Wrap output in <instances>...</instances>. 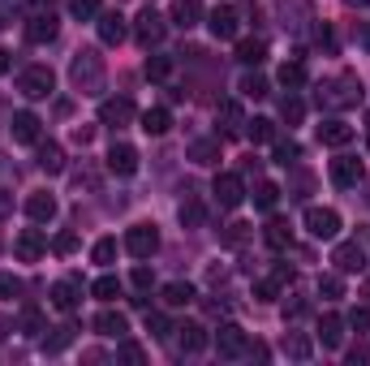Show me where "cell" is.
Returning a JSON list of instances; mask_svg holds the SVG:
<instances>
[{
    "label": "cell",
    "instance_id": "6da1fadb",
    "mask_svg": "<svg viewBox=\"0 0 370 366\" xmlns=\"http://www.w3.org/2000/svg\"><path fill=\"white\" fill-rule=\"evenodd\" d=\"M69 74H74V86H78V91H86V95H95V91L103 86V61L95 57V52H78Z\"/></svg>",
    "mask_w": 370,
    "mask_h": 366
},
{
    "label": "cell",
    "instance_id": "7a4b0ae2",
    "mask_svg": "<svg viewBox=\"0 0 370 366\" xmlns=\"http://www.w3.org/2000/svg\"><path fill=\"white\" fill-rule=\"evenodd\" d=\"M357 99H362V82L353 74H340L332 86L319 91V103H328V108H349V103H357Z\"/></svg>",
    "mask_w": 370,
    "mask_h": 366
},
{
    "label": "cell",
    "instance_id": "3957f363",
    "mask_svg": "<svg viewBox=\"0 0 370 366\" xmlns=\"http://www.w3.org/2000/svg\"><path fill=\"white\" fill-rule=\"evenodd\" d=\"M52 86H57V74H52L47 65H30V69H22V78H18V91H22L26 99H47Z\"/></svg>",
    "mask_w": 370,
    "mask_h": 366
},
{
    "label": "cell",
    "instance_id": "277c9868",
    "mask_svg": "<svg viewBox=\"0 0 370 366\" xmlns=\"http://www.w3.org/2000/svg\"><path fill=\"white\" fill-rule=\"evenodd\" d=\"M306 233L314 241H332L340 233V216L332 212V207H310V212H306Z\"/></svg>",
    "mask_w": 370,
    "mask_h": 366
},
{
    "label": "cell",
    "instance_id": "5b68a950",
    "mask_svg": "<svg viewBox=\"0 0 370 366\" xmlns=\"http://www.w3.org/2000/svg\"><path fill=\"white\" fill-rule=\"evenodd\" d=\"M125 250H129L134 258H151L155 250H160V233H155V224H134V229L125 233Z\"/></svg>",
    "mask_w": 370,
    "mask_h": 366
},
{
    "label": "cell",
    "instance_id": "8992f818",
    "mask_svg": "<svg viewBox=\"0 0 370 366\" xmlns=\"http://www.w3.org/2000/svg\"><path fill=\"white\" fill-rule=\"evenodd\" d=\"M108 173H117V177H134L138 173V151L129 142H112L108 147Z\"/></svg>",
    "mask_w": 370,
    "mask_h": 366
},
{
    "label": "cell",
    "instance_id": "52a82bcc",
    "mask_svg": "<svg viewBox=\"0 0 370 366\" xmlns=\"http://www.w3.org/2000/svg\"><path fill=\"white\" fill-rule=\"evenodd\" d=\"M216 349H220V358H241V353L250 349V341H245V332H241L237 324H220V332H216Z\"/></svg>",
    "mask_w": 370,
    "mask_h": 366
},
{
    "label": "cell",
    "instance_id": "ba28073f",
    "mask_svg": "<svg viewBox=\"0 0 370 366\" xmlns=\"http://www.w3.org/2000/svg\"><path fill=\"white\" fill-rule=\"evenodd\" d=\"M211 194H216V202H220V207H241L245 185H241V177H237V173H220V177H216V190H211Z\"/></svg>",
    "mask_w": 370,
    "mask_h": 366
},
{
    "label": "cell",
    "instance_id": "9c48e42d",
    "mask_svg": "<svg viewBox=\"0 0 370 366\" xmlns=\"http://www.w3.org/2000/svg\"><path fill=\"white\" fill-rule=\"evenodd\" d=\"M13 250H18L22 263H39L43 250H47V241H43V233H39V229H22V237L13 241Z\"/></svg>",
    "mask_w": 370,
    "mask_h": 366
},
{
    "label": "cell",
    "instance_id": "30bf717a",
    "mask_svg": "<svg viewBox=\"0 0 370 366\" xmlns=\"http://www.w3.org/2000/svg\"><path fill=\"white\" fill-rule=\"evenodd\" d=\"M362 177H366V168H362V160H353V155H340V160H332V181H336L340 190L357 185Z\"/></svg>",
    "mask_w": 370,
    "mask_h": 366
},
{
    "label": "cell",
    "instance_id": "8fae6325",
    "mask_svg": "<svg viewBox=\"0 0 370 366\" xmlns=\"http://www.w3.org/2000/svg\"><path fill=\"white\" fill-rule=\"evenodd\" d=\"M332 263H336L340 272H362V268H366V250H362L357 241H340V246L332 250Z\"/></svg>",
    "mask_w": 370,
    "mask_h": 366
},
{
    "label": "cell",
    "instance_id": "7c38bea8",
    "mask_svg": "<svg viewBox=\"0 0 370 366\" xmlns=\"http://www.w3.org/2000/svg\"><path fill=\"white\" fill-rule=\"evenodd\" d=\"M160 39H164V18L155 13V9H142L138 13V43L142 47H155Z\"/></svg>",
    "mask_w": 370,
    "mask_h": 366
},
{
    "label": "cell",
    "instance_id": "4fadbf2b",
    "mask_svg": "<svg viewBox=\"0 0 370 366\" xmlns=\"http://www.w3.org/2000/svg\"><path fill=\"white\" fill-rule=\"evenodd\" d=\"M39 125H43V121H39L35 113H13L9 134H13V142H26V147H30V142H39Z\"/></svg>",
    "mask_w": 370,
    "mask_h": 366
},
{
    "label": "cell",
    "instance_id": "5bb4252c",
    "mask_svg": "<svg viewBox=\"0 0 370 366\" xmlns=\"http://www.w3.org/2000/svg\"><path fill=\"white\" fill-rule=\"evenodd\" d=\"M57 30H61V22L52 18V13H35L26 22V39L30 43H52V39H57Z\"/></svg>",
    "mask_w": 370,
    "mask_h": 366
},
{
    "label": "cell",
    "instance_id": "9a60e30c",
    "mask_svg": "<svg viewBox=\"0 0 370 366\" xmlns=\"http://www.w3.org/2000/svg\"><path fill=\"white\" fill-rule=\"evenodd\" d=\"M207 22H211V35H216V39H237V30H241L237 9H229V5H224V9H216Z\"/></svg>",
    "mask_w": 370,
    "mask_h": 366
},
{
    "label": "cell",
    "instance_id": "2e32d148",
    "mask_svg": "<svg viewBox=\"0 0 370 366\" xmlns=\"http://www.w3.org/2000/svg\"><path fill=\"white\" fill-rule=\"evenodd\" d=\"M99 121H103V125H125V121H134V103H129V99L99 103Z\"/></svg>",
    "mask_w": 370,
    "mask_h": 366
},
{
    "label": "cell",
    "instance_id": "e0dca14e",
    "mask_svg": "<svg viewBox=\"0 0 370 366\" xmlns=\"http://www.w3.org/2000/svg\"><path fill=\"white\" fill-rule=\"evenodd\" d=\"M95 332L99 336H125L129 332V324H125V315H121V310H99V315H95Z\"/></svg>",
    "mask_w": 370,
    "mask_h": 366
},
{
    "label": "cell",
    "instance_id": "ac0fdd59",
    "mask_svg": "<svg viewBox=\"0 0 370 366\" xmlns=\"http://www.w3.org/2000/svg\"><path fill=\"white\" fill-rule=\"evenodd\" d=\"M99 39L108 43V47L125 43V18L121 13H99Z\"/></svg>",
    "mask_w": 370,
    "mask_h": 366
},
{
    "label": "cell",
    "instance_id": "d6986e66",
    "mask_svg": "<svg viewBox=\"0 0 370 366\" xmlns=\"http://www.w3.org/2000/svg\"><path fill=\"white\" fill-rule=\"evenodd\" d=\"M319 142H323V147H349V142H353V125H345V121H323V125H319Z\"/></svg>",
    "mask_w": 370,
    "mask_h": 366
},
{
    "label": "cell",
    "instance_id": "ffe728a7",
    "mask_svg": "<svg viewBox=\"0 0 370 366\" xmlns=\"http://www.w3.org/2000/svg\"><path fill=\"white\" fill-rule=\"evenodd\" d=\"M26 216H30L35 224H47L52 216H57V198H52V194H30V198H26Z\"/></svg>",
    "mask_w": 370,
    "mask_h": 366
},
{
    "label": "cell",
    "instance_id": "44dd1931",
    "mask_svg": "<svg viewBox=\"0 0 370 366\" xmlns=\"http://www.w3.org/2000/svg\"><path fill=\"white\" fill-rule=\"evenodd\" d=\"M216 121H220V134H224V138L241 134V125H245V113H241V103H224V108L216 113Z\"/></svg>",
    "mask_w": 370,
    "mask_h": 366
},
{
    "label": "cell",
    "instance_id": "7402d4cb",
    "mask_svg": "<svg viewBox=\"0 0 370 366\" xmlns=\"http://www.w3.org/2000/svg\"><path fill=\"white\" fill-rule=\"evenodd\" d=\"M39 168H43L47 177H57V173L65 168V155H61L57 142H39Z\"/></svg>",
    "mask_w": 370,
    "mask_h": 366
},
{
    "label": "cell",
    "instance_id": "603a6c76",
    "mask_svg": "<svg viewBox=\"0 0 370 366\" xmlns=\"http://www.w3.org/2000/svg\"><path fill=\"white\" fill-rule=\"evenodd\" d=\"M142 130H146L151 138L168 134V130H173V117H168V108H146V113H142Z\"/></svg>",
    "mask_w": 370,
    "mask_h": 366
},
{
    "label": "cell",
    "instance_id": "cb8c5ba5",
    "mask_svg": "<svg viewBox=\"0 0 370 366\" xmlns=\"http://www.w3.org/2000/svg\"><path fill=\"white\" fill-rule=\"evenodd\" d=\"M52 306L69 315V310L78 306V285H74V280H57V285H52Z\"/></svg>",
    "mask_w": 370,
    "mask_h": 366
},
{
    "label": "cell",
    "instance_id": "d4e9b609",
    "mask_svg": "<svg viewBox=\"0 0 370 366\" xmlns=\"http://www.w3.org/2000/svg\"><path fill=\"white\" fill-rule=\"evenodd\" d=\"M319 341H323L328 349H340V345H345V324H340L336 315H323V319H319Z\"/></svg>",
    "mask_w": 370,
    "mask_h": 366
},
{
    "label": "cell",
    "instance_id": "484cf974",
    "mask_svg": "<svg viewBox=\"0 0 370 366\" xmlns=\"http://www.w3.org/2000/svg\"><path fill=\"white\" fill-rule=\"evenodd\" d=\"M177 332H181V336H177V345H181L185 353H202V349H207V332H202L198 324H181Z\"/></svg>",
    "mask_w": 370,
    "mask_h": 366
},
{
    "label": "cell",
    "instance_id": "4316f807",
    "mask_svg": "<svg viewBox=\"0 0 370 366\" xmlns=\"http://www.w3.org/2000/svg\"><path fill=\"white\" fill-rule=\"evenodd\" d=\"M262 57H267V43L262 39H241L237 43V61L241 65H262Z\"/></svg>",
    "mask_w": 370,
    "mask_h": 366
},
{
    "label": "cell",
    "instance_id": "83f0119b",
    "mask_svg": "<svg viewBox=\"0 0 370 366\" xmlns=\"http://www.w3.org/2000/svg\"><path fill=\"white\" fill-rule=\"evenodd\" d=\"M262 241H267V246H272V250H284V246H289V241H293V229H289V224H284V220H272V224H267V229H262Z\"/></svg>",
    "mask_w": 370,
    "mask_h": 366
},
{
    "label": "cell",
    "instance_id": "f1b7e54d",
    "mask_svg": "<svg viewBox=\"0 0 370 366\" xmlns=\"http://www.w3.org/2000/svg\"><path fill=\"white\" fill-rule=\"evenodd\" d=\"M276 202H280V185H276V181H258V190H254V207H258V212H272Z\"/></svg>",
    "mask_w": 370,
    "mask_h": 366
},
{
    "label": "cell",
    "instance_id": "f546056e",
    "mask_svg": "<svg viewBox=\"0 0 370 366\" xmlns=\"http://www.w3.org/2000/svg\"><path fill=\"white\" fill-rule=\"evenodd\" d=\"M164 302H168V306H190V302H194V285H185V280L164 285Z\"/></svg>",
    "mask_w": 370,
    "mask_h": 366
},
{
    "label": "cell",
    "instance_id": "4dcf8cb0",
    "mask_svg": "<svg viewBox=\"0 0 370 366\" xmlns=\"http://www.w3.org/2000/svg\"><path fill=\"white\" fill-rule=\"evenodd\" d=\"M198 13H202L198 0H177V5H173V18H177V26H185V30L198 22Z\"/></svg>",
    "mask_w": 370,
    "mask_h": 366
},
{
    "label": "cell",
    "instance_id": "1f68e13d",
    "mask_svg": "<svg viewBox=\"0 0 370 366\" xmlns=\"http://www.w3.org/2000/svg\"><path fill=\"white\" fill-rule=\"evenodd\" d=\"M237 91H241L245 99H262V95H267V78H258V74H245V78L237 82Z\"/></svg>",
    "mask_w": 370,
    "mask_h": 366
},
{
    "label": "cell",
    "instance_id": "d6a6232c",
    "mask_svg": "<svg viewBox=\"0 0 370 366\" xmlns=\"http://www.w3.org/2000/svg\"><path fill=\"white\" fill-rule=\"evenodd\" d=\"M250 125V138L254 142H276V125L267 121V117H254V121H245Z\"/></svg>",
    "mask_w": 370,
    "mask_h": 366
},
{
    "label": "cell",
    "instance_id": "836d02e7",
    "mask_svg": "<svg viewBox=\"0 0 370 366\" xmlns=\"http://www.w3.org/2000/svg\"><path fill=\"white\" fill-rule=\"evenodd\" d=\"M91 293H95L99 302H112V297H121V280H117V276H99Z\"/></svg>",
    "mask_w": 370,
    "mask_h": 366
},
{
    "label": "cell",
    "instance_id": "e575fe53",
    "mask_svg": "<svg viewBox=\"0 0 370 366\" xmlns=\"http://www.w3.org/2000/svg\"><path fill=\"white\" fill-rule=\"evenodd\" d=\"M91 258H95L99 268H108L112 258H117V241H112V237H99V241H95V250H91Z\"/></svg>",
    "mask_w": 370,
    "mask_h": 366
},
{
    "label": "cell",
    "instance_id": "d590c367",
    "mask_svg": "<svg viewBox=\"0 0 370 366\" xmlns=\"http://www.w3.org/2000/svg\"><path fill=\"white\" fill-rule=\"evenodd\" d=\"M272 155H276V164H284V168H289V164L297 160V155H301V147H297L293 138H276V151H272Z\"/></svg>",
    "mask_w": 370,
    "mask_h": 366
},
{
    "label": "cell",
    "instance_id": "8d00e7d4",
    "mask_svg": "<svg viewBox=\"0 0 370 366\" xmlns=\"http://www.w3.org/2000/svg\"><path fill=\"white\" fill-rule=\"evenodd\" d=\"M168 74H173V61L168 57H146V78L151 82H164Z\"/></svg>",
    "mask_w": 370,
    "mask_h": 366
},
{
    "label": "cell",
    "instance_id": "74e56055",
    "mask_svg": "<svg viewBox=\"0 0 370 366\" xmlns=\"http://www.w3.org/2000/svg\"><path fill=\"white\" fill-rule=\"evenodd\" d=\"M280 82H284V86H306V65H301V61L280 65Z\"/></svg>",
    "mask_w": 370,
    "mask_h": 366
},
{
    "label": "cell",
    "instance_id": "f35d334b",
    "mask_svg": "<svg viewBox=\"0 0 370 366\" xmlns=\"http://www.w3.org/2000/svg\"><path fill=\"white\" fill-rule=\"evenodd\" d=\"M69 13L78 22H91V18H99V0H69Z\"/></svg>",
    "mask_w": 370,
    "mask_h": 366
},
{
    "label": "cell",
    "instance_id": "ab89813d",
    "mask_svg": "<svg viewBox=\"0 0 370 366\" xmlns=\"http://www.w3.org/2000/svg\"><path fill=\"white\" fill-rule=\"evenodd\" d=\"M280 113H284V121H289V125H297V121L306 117V103H301L297 95H289V99L280 103Z\"/></svg>",
    "mask_w": 370,
    "mask_h": 366
},
{
    "label": "cell",
    "instance_id": "60d3db41",
    "mask_svg": "<svg viewBox=\"0 0 370 366\" xmlns=\"http://www.w3.org/2000/svg\"><path fill=\"white\" fill-rule=\"evenodd\" d=\"M146 332H151L155 341H164V336H168V332H177V328H173L164 315H146Z\"/></svg>",
    "mask_w": 370,
    "mask_h": 366
},
{
    "label": "cell",
    "instance_id": "b9f144b4",
    "mask_svg": "<svg viewBox=\"0 0 370 366\" xmlns=\"http://www.w3.org/2000/svg\"><path fill=\"white\" fill-rule=\"evenodd\" d=\"M319 293H323L328 302H336V297H345V280H340V276H323V280H319Z\"/></svg>",
    "mask_w": 370,
    "mask_h": 366
},
{
    "label": "cell",
    "instance_id": "7bdbcfd3",
    "mask_svg": "<svg viewBox=\"0 0 370 366\" xmlns=\"http://www.w3.org/2000/svg\"><path fill=\"white\" fill-rule=\"evenodd\" d=\"M190 155H194L198 164H216V160H220V151H216V142H194V151H190Z\"/></svg>",
    "mask_w": 370,
    "mask_h": 366
},
{
    "label": "cell",
    "instance_id": "ee69618b",
    "mask_svg": "<svg viewBox=\"0 0 370 366\" xmlns=\"http://www.w3.org/2000/svg\"><path fill=\"white\" fill-rule=\"evenodd\" d=\"M181 224H185V229H198V224H202V207H198L194 198L181 202Z\"/></svg>",
    "mask_w": 370,
    "mask_h": 366
},
{
    "label": "cell",
    "instance_id": "f6af8a7d",
    "mask_svg": "<svg viewBox=\"0 0 370 366\" xmlns=\"http://www.w3.org/2000/svg\"><path fill=\"white\" fill-rule=\"evenodd\" d=\"M69 341H74V328H57V336H52V341H47L43 349H47V353H61V349H65Z\"/></svg>",
    "mask_w": 370,
    "mask_h": 366
},
{
    "label": "cell",
    "instance_id": "bcb514c9",
    "mask_svg": "<svg viewBox=\"0 0 370 366\" xmlns=\"http://www.w3.org/2000/svg\"><path fill=\"white\" fill-rule=\"evenodd\" d=\"M22 328H26V336H39V332H43V315H39V310H26Z\"/></svg>",
    "mask_w": 370,
    "mask_h": 366
},
{
    "label": "cell",
    "instance_id": "7dc6e473",
    "mask_svg": "<svg viewBox=\"0 0 370 366\" xmlns=\"http://www.w3.org/2000/svg\"><path fill=\"white\" fill-rule=\"evenodd\" d=\"M284 345H289V353H293V358H310V341H306V336H289Z\"/></svg>",
    "mask_w": 370,
    "mask_h": 366
},
{
    "label": "cell",
    "instance_id": "c3c4849f",
    "mask_svg": "<svg viewBox=\"0 0 370 366\" xmlns=\"http://www.w3.org/2000/svg\"><path fill=\"white\" fill-rule=\"evenodd\" d=\"M349 324H353V332H370V310H366V306H362V310H353Z\"/></svg>",
    "mask_w": 370,
    "mask_h": 366
},
{
    "label": "cell",
    "instance_id": "681fc988",
    "mask_svg": "<svg viewBox=\"0 0 370 366\" xmlns=\"http://www.w3.org/2000/svg\"><path fill=\"white\" fill-rule=\"evenodd\" d=\"M52 246H57V254H74V250H78V237H74V233H61Z\"/></svg>",
    "mask_w": 370,
    "mask_h": 366
},
{
    "label": "cell",
    "instance_id": "f907efd6",
    "mask_svg": "<svg viewBox=\"0 0 370 366\" xmlns=\"http://www.w3.org/2000/svg\"><path fill=\"white\" fill-rule=\"evenodd\" d=\"M18 293V280L9 276V272H0V302H5V297H13Z\"/></svg>",
    "mask_w": 370,
    "mask_h": 366
},
{
    "label": "cell",
    "instance_id": "816d5d0a",
    "mask_svg": "<svg viewBox=\"0 0 370 366\" xmlns=\"http://www.w3.org/2000/svg\"><path fill=\"white\" fill-rule=\"evenodd\" d=\"M121 358H125V362H142V345L125 341V345H121Z\"/></svg>",
    "mask_w": 370,
    "mask_h": 366
},
{
    "label": "cell",
    "instance_id": "f5cc1de1",
    "mask_svg": "<svg viewBox=\"0 0 370 366\" xmlns=\"http://www.w3.org/2000/svg\"><path fill=\"white\" fill-rule=\"evenodd\" d=\"M245 229H250V224H233V229L224 233V241H229V246H237V241H245Z\"/></svg>",
    "mask_w": 370,
    "mask_h": 366
},
{
    "label": "cell",
    "instance_id": "db71d44e",
    "mask_svg": "<svg viewBox=\"0 0 370 366\" xmlns=\"http://www.w3.org/2000/svg\"><path fill=\"white\" fill-rule=\"evenodd\" d=\"M134 289H142V293L151 289V272L146 268H134Z\"/></svg>",
    "mask_w": 370,
    "mask_h": 366
},
{
    "label": "cell",
    "instance_id": "11a10c76",
    "mask_svg": "<svg viewBox=\"0 0 370 366\" xmlns=\"http://www.w3.org/2000/svg\"><path fill=\"white\" fill-rule=\"evenodd\" d=\"M91 138H95V130H91V125H78V130H74V142H82V147H86Z\"/></svg>",
    "mask_w": 370,
    "mask_h": 366
},
{
    "label": "cell",
    "instance_id": "9f6ffc18",
    "mask_svg": "<svg viewBox=\"0 0 370 366\" xmlns=\"http://www.w3.org/2000/svg\"><path fill=\"white\" fill-rule=\"evenodd\" d=\"M9 65H13V57H9L5 47H0V74H9Z\"/></svg>",
    "mask_w": 370,
    "mask_h": 366
},
{
    "label": "cell",
    "instance_id": "6f0895ef",
    "mask_svg": "<svg viewBox=\"0 0 370 366\" xmlns=\"http://www.w3.org/2000/svg\"><path fill=\"white\" fill-rule=\"evenodd\" d=\"M9 328H13V324H9L5 315H0V336H9Z\"/></svg>",
    "mask_w": 370,
    "mask_h": 366
},
{
    "label": "cell",
    "instance_id": "680465c9",
    "mask_svg": "<svg viewBox=\"0 0 370 366\" xmlns=\"http://www.w3.org/2000/svg\"><path fill=\"white\" fill-rule=\"evenodd\" d=\"M366 147H370V117H366Z\"/></svg>",
    "mask_w": 370,
    "mask_h": 366
},
{
    "label": "cell",
    "instance_id": "91938a15",
    "mask_svg": "<svg viewBox=\"0 0 370 366\" xmlns=\"http://www.w3.org/2000/svg\"><path fill=\"white\" fill-rule=\"evenodd\" d=\"M349 5H370V0H349Z\"/></svg>",
    "mask_w": 370,
    "mask_h": 366
},
{
    "label": "cell",
    "instance_id": "94428289",
    "mask_svg": "<svg viewBox=\"0 0 370 366\" xmlns=\"http://www.w3.org/2000/svg\"><path fill=\"white\" fill-rule=\"evenodd\" d=\"M30 5H47V0H30Z\"/></svg>",
    "mask_w": 370,
    "mask_h": 366
},
{
    "label": "cell",
    "instance_id": "6125c7cd",
    "mask_svg": "<svg viewBox=\"0 0 370 366\" xmlns=\"http://www.w3.org/2000/svg\"><path fill=\"white\" fill-rule=\"evenodd\" d=\"M366 43H370V30H366Z\"/></svg>",
    "mask_w": 370,
    "mask_h": 366
}]
</instances>
